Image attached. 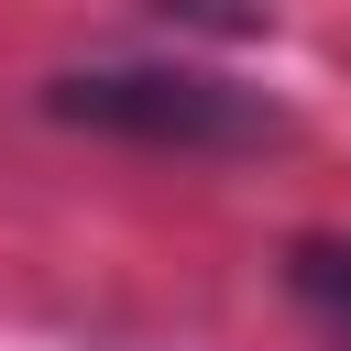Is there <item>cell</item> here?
Instances as JSON below:
<instances>
[{
  "label": "cell",
  "mask_w": 351,
  "mask_h": 351,
  "mask_svg": "<svg viewBox=\"0 0 351 351\" xmlns=\"http://www.w3.org/2000/svg\"><path fill=\"white\" fill-rule=\"evenodd\" d=\"M285 285H296V307L329 329V351H351V241H340V230L285 241Z\"/></svg>",
  "instance_id": "2"
},
{
  "label": "cell",
  "mask_w": 351,
  "mask_h": 351,
  "mask_svg": "<svg viewBox=\"0 0 351 351\" xmlns=\"http://www.w3.org/2000/svg\"><path fill=\"white\" fill-rule=\"evenodd\" d=\"M44 110L77 132H110V143H154V154H241V143L285 132L274 99L219 66H66V77H44Z\"/></svg>",
  "instance_id": "1"
}]
</instances>
